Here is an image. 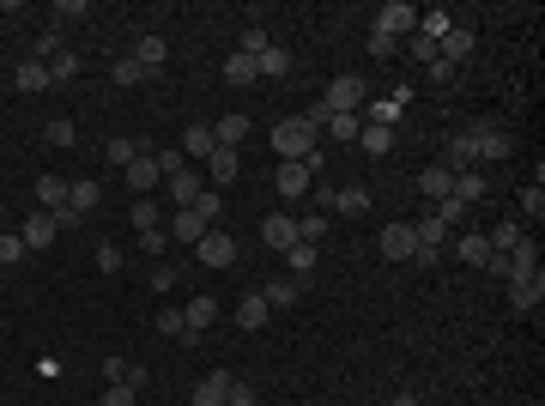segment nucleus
I'll return each instance as SVG.
<instances>
[{"mask_svg":"<svg viewBox=\"0 0 545 406\" xmlns=\"http://www.w3.org/2000/svg\"><path fill=\"white\" fill-rule=\"evenodd\" d=\"M316 146H322V134L303 122V116H285V122L272 127V152H279V164H303Z\"/></svg>","mask_w":545,"mask_h":406,"instance_id":"1","label":"nucleus"},{"mask_svg":"<svg viewBox=\"0 0 545 406\" xmlns=\"http://www.w3.org/2000/svg\"><path fill=\"white\" fill-rule=\"evenodd\" d=\"M322 103L333 109V116H358V109L370 103V85H364L358 73H340V79H333V85L322 91Z\"/></svg>","mask_w":545,"mask_h":406,"instance_id":"2","label":"nucleus"},{"mask_svg":"<svg viewBox=\"0 0 545 406\" xmlns=\"http://www.w3.org/2000/svg\"><path fill=\"white\" fill-rule=\"evenodd\" d=\"M376 37H406V30H419V6H406V0H388V6H382V13H376Z\"/></svg>","mask_w":545,"mask_h":406,"instance_id":"3","label":"nucleus"},{"mask_svg":"<svg viewBox=\"0 0 545 406\" xmlns=\"http://www.w3.org/2000/svg\"><path fill=\"white\" fill-rule=\"evenodd\" d=\"M170 243H188V249H195L200 237H206V230H212V212H200V206H182V212H170Z\"/></svg>","mask_w":545,"mask_h":406,"instance_id":"4","label":"nucleus"},{"mask_svg":"<svg viewBox=\"0 0 545 406\" xmlns=\"http://www.w3.org/2000/svg\"><path fill=\"white\" fill-rule=\"evenodd\" d=\"M195 261H200V267H212V273H224V267L237 261V243H230L224 230H206V237L195 243Z\"/></svg>","mask_w":545,"mask_h":406,"instance_id":"5","label":"nucleus"},{"mask_svg":"<svg viewBox=\"0 0 545 406\" xmlns=\"http://www.w3.org/2000/svg\"><path fill=\"white\" fill-rule=\"evenodd\" d=\"M164 188H170V206L182 212V206H195L200 194H206V177H200V164H188V170H176V177H164Z\"/></svg>","mask_w":545,"mask_h":406,"instance_id":"6","label":"nucleus"},{"mask_svg":"<svg viewBox=\"0 0 545 406\" xmlns=\"http://www.w3.org/2000/svg\"><path fill=\"white\" fill-rule=\"evenodd\" d=\"M19 237H25V249H49L55 237H61V225H55V212H25V225H19Z\"/></svg>","mask_w":545,"mask_h":406,"instance_id":"7","label":"nucleus"},{"mask_svg":"<svg viewBox=\"0 0 545 406\" xmlns=\"http://www.w3.org/2000/svg\"><path fill=\"white\" fill-rule=\"evenodd\" d=\"M261 243L285 255L291 243H298V219H291V212H267V219H261Z\"/></svg>","mask_w":545,"mask_h":406,"instance_id":"8","label":"nucleus"},{"mask_svg":"<svg viewBox=\"0 0 545 406\" xmlns=\"http://www.w3.org/2000/svg\"><path fill=\"white\" fill-rule=\"evenodd\" d=\"M515 280H540V243L533 237H521L515 249H509V280L503 285H515Z\"/></svg>","mask_w":545,"mask_h":406,"instance_id":"9","label":"nucleus"},{"mask_svg":"<svg viewBox=\"0 0 545 406\" xmlns=\"http://www.w3.org/2000/svg\"><path fill=\"white\" fill-rule=\"evenodd\" d=\"M272 188H279V194H285V201L298 206L303 194H309V188H316V177H309V170H303V164H279V170H272Z\"/></svg>","mask_w":545,"mask_h":406,"instance_id":"10","label":"nucleus"},{"mask_svg":"<svg viewBox=\"0 0 545 406\" xmlns=\"http://www.w3.org/2000/svg\"><path fill=\"white\" fill-rule=\"evenodd\" d=\"M122 177H127V188H134V194H151V188L164 182V170H158V152H140V158H134V164L122 170Z\"/></svg>","mask_w":545,"mask_h":406,"instance_id":"11","label":"nucleus"},{"mask_svg":"<svg viewBox=\"0 0 545 406\" xmlns=\"http://www.w3.org/2000/svg\"><path fill=\"white\" fill-rule=\"evenodd\" d=\"M472 140H479V164H497V158H509L515 152V140H509V134H503V127H472Z\"/></svg>","mask_w":545,"mask_h":406,"instance_id":"12","label":"nucleus"},{"mask_svg":"<svg viewBox=\"0 0 545 406\" xmlns=\"http://www.w3.org/2000/svg\"><path fill=\"white\" fill-rule=\"evenodd\" d=\"M382 255L412 267V255H419V237H412V225H388V230H382Z\"/></svg>","mask_w":545,"mask_h":406,"instance_id":"13","label":"nucleus"},{"mask_svg":"<svg viewBox=\"0 0 545 406\" xmlns=\"http://www.w3.org/2000/svg\"><path fill=\"white\" fill-rule=\"evenodd\" d=\"M448 170L461 177V170H479V140H472V127H461L454 140H448Z\"/></svg>","mask_w":545,"mask_h":406,"instance_id":"14","label":"nucleus"},{"mask_svg":"<svg viewBox=\"0 0 545 406\" xmlns=\"http://www.w3.org/2000/svg\"><path fill=\"white\" fill-rule=\"evenodd\" d=\"M327 206H333L340 219H364V212H370V188H364V182H346V188H340Z\"/></svg>","mask_w":545,"mask_h":406,"instance_id":"15","label":"nucleus"},{"mask_svg":"<svg viewBox=\"0 0 545 406\" xmlns=\"http://www.w3.org/2000/svg\"><path fill=\"white\" fill-rule=\"evenodd\" d=\"M182 322H188V340H195V333H206L212 322H219V298H206V291H200L195 304H182Z\"/></svg>","mask_w":545,"mask_h":406,"instance_id":"16","label":"nucleus"},{"mask_svg":"<svg viewBox=\"0 0 545 406\" xmlns=\"http://www.w3.org/2000/svg\"><path fill=\"white\" fill-rule=\"evenodd\" d=\"M467 55H472V30H467V25H448V37L437 43V61H448V67H461Z\"/></svg>","mask_w":545,"mask_h":406,"instance_id":"17","label":"nucleus"},{"mask_svg":"<svg viewBox=\"0 0 545 406\" xmlns=\"http://www.w3.org/2000/svg\"><path fill=\"white\" fill-rule=\"evenodd\" d=\"M540 298H545V273H540V280H515V285H509V309H515V315H533Z\"/></svg>","mask_w":545,"mask_h":406,"instance_id":"18","label":"nucleus"},{"mask_svg":"<svg viewBox=\"0 0 545 406\" xmlns=\"http://www.w3.org/2000/svg\"><path fill=\"white\" fill-rule=\"evenodd\" d=\"M212 152H219L212 127H206V122H195V127H188V140H182V158H188V164H206Z\"/></svg>","mask_w":545,"mask_h":406,"instance_id":"19","label":"nucleus"},{"mask_svg":"<svg viewBox=\"0 0 545 406\" xmlns=\"http://www.w3.org/2000/svg\"><path fill=\"white\" fill-rule=\"evenodd\" d=\"M237 170H243V152H237V146H219V152L206 158V177L219 182V188L224 182H237Z\"/></svg>","mask_w":545,"mask_h":406,"instance_id":"20","label":"nucleus"},{"mask_svg":"<svg viewBox=\"0 0 545 406\" xmlns=\"http://www.w3.org/2000/svg\"><path fill=\"white\" fill-rule=\"evenodd\" d=\"M261 298H267V309H291L303 298V280H291V273H285V280H267L261 285Z\"/></svg>","mask_w":545,"mask_h":406,"instance_id":"21","label":"nucleus"},{"mask_svg":"<svg viewBox=\"0 0 545 406\" xmlns=\"http://www.w3.org/2000/svg\"><path fill=\"white\" fill-rule=\"evenodd\" d=\"M419 188L430 201H448V194H454V170H448V164H430V170H419Z\"/></svg>","mask_w":545,"mask_h":406,"instance_id":"22","label":"nucleus"},{"mask_svg":"<svg viewBox=\"0 0 545 406\" xmlns=\"http://www.w3.org/2000/svg\"><path fill=\"white\" fill-rule=\"evenodd\" d=\"M13 85H19L25 98H37V91H49V61H25V67L13 73Z\"/></svg>","mask_w":545,"mask_h":406,"instance_id":"23","label":"nucleus"},{"mask_svg":"<svg viewBox=\"0 0 545 406\" xmlns=\"http://www.w3.org/2000/svg\"><path fill=\"white\" fill-rule=\"evenodd\" d=\"M164 55H170V43H164V37H140V43H134V61L146 67V79L164 67Z\"/></svg>","mask_w":545,"mask_h":406,"instance_id":"24","label":"nucleus"},{"mask_svg":"<svg viewBox=\"0 0 545 406\" xmlns=\"http://www.w3.org/2000/svg\"><path fill=\"white\" fill-rule=\"evenodd\" d=\"M67 188H74L67 177H43V182H37V201H43V212H67Z\"/></svg>","mask_w":545,"mask_h":406,"instance_id":"25","label":"nucleus"},{"mask_svg":"<svg viewBox=\"0 0 545 406\" xmlns=\"http://www.w3.org/2000/svg\"><path fill=\"white\" fill-rule=\"evenodd\" d=\"M412 237H419V249H437V255H443V243H448V225L437 219V212H424L419 225H412Z\"/></svg>","mask_w":545,"mask_h":406,"instance_id":"26","label":"nucleus"},{"mask_svg":"<svg viewBox=\"0 0 545 406\" xmlns=\"http://www.w3.org/2000/svg\"><path fill=\"white\" fill-rule=\"evenodd\" d=\"M224 394H230V370H212V376L195 388V406H224Z\"/></svg>","mask_w":545,"mask_h":406,"instance_id":"27","label":"nucleus"},{"mask_svg":"<svg viewBox=\"0 0 545 406\" xmlns=\"http://www.w3.org/2000/svg\"><path fill=\"white\" fill-rule=\"evenodd\" d=\"M285 261H291V280H309V273H316V261H322V249H316V243H291Z\"/></svg>","mask_w":545,"mask_h":406,"instance_id":"28","label":"nucleus"},{"mask_svg":"<svg viewBox=\"0 0 545 406\" xmlns=\"http://www.w3.org/2000/svg\"><path fill=\"white\" fill-rule=\"evenodd\" d=\"M255 73H261V79H285V73H291V49L272 43L267 55H255Z\"/></svg>","mask_w":545,"mask_h":406,"instance_id":"29","label":"nucleus"},{"mask_svg":"<svg viewBox=\"0 0 545 406\" xmlns=\"http://www.w3.org/2000/svg\"><path fill=\"white\" fill-rule=\"evenodd\" d=\"M98 201H103L98 182H74V188H67V212H74V219H85V212H91Z\"/></svg>","mask_w":545,"mask_h":406,"instance_id":"30","label":"nucleus"},{"mask_svg":"<svg viewBox=\"0 0 545 406\" xmlns=\"http://www.w3.org/2000/svg\"><path fill=\"white\" fill-rule=\"evenodd\" d=\"M358 146H364L370 158H388V152H394V127H370V122H364V134H358Z\"/></svg>","mask_w":545,"mask_h":406,"instance_id":"31","label":"nucleus"},{"mask_svg":"<svg viewBox=\"0 0 545 406\" xmlns=\"http://www.w3.org/2000/svg\"><path fill=\"white\" fill-rule=\"evenodd\" d=\"M454 249H461V261H467V267H485V261H491V243H485V230H467Z\"/></svg>","mask_w":545,"mask_h":406,"instance_id":"32","label":"nucleus"},{"mask_svg":"<svg viewBox=\"0 0 545 406\" xmlns=\"http://www.w3.org/2000/svg\"><path fill=\"white\" fill-rule=\"evenodd\" d=\"M267 315H272V309H267V298H261V291H255V298H243V304H237V322H243L248 333H255V328H267Z\"/></svg>","mask_w":545,"mask_h":406,"instance_id":"33","label":"nucleus"},{"mask_svg":"<svg viewBox=\"0 0 545 406\" xmlns=\"http://www.w3.org/2000/svg\"><path fill=\"white\" fill-rule=\"evenodd\" d=\"M127 219H134V230H158V225H164V219H170V212H158V201H151V194H140Z\"/></svg>","mask_w":545,"mask_h":406,"instance_id":"34","label":"nucleus"},{"mask_svg":"<svg viewBox=\"0 0 545 406\" xmlns=\"http://www.w3.org/2000/svg\"><path fill=\"white\" fill-rule=\"evenodd\" d=\"M140 152H146V146H140V140H127V134H116V140L103 146V158H109V164H122V170H127V164H134Z\"/></svg>","mask_w":545,"mask_h":406,"instance_id":"35","label":"nucleus"},{"mask_svg":"<svg viewBox=\"0 0 545 406\" xmlns=\"http://www.w3.org/2000/svg\"><path fill=\"white\" fill-rule=\"evenodd\" d=\"M243 134H248V116H224V122H212V140H219V146H243Z\"/></svg>","mask_w":545,"mask_h":406,"instance_id":"36","label":"nucleus"},{"mask_svg":"<svg viewBox=\"0 0 545 406\" xmlns=\"http://www.w3.org/2000/svg\"><path fill=\"white\" fill-rule=\"evenodd\" d=\"M61 49H67V30L49 19V25H43V37H37V61H55Z\"/></svg>","mask_w":545,"mask_h":406,"instance_id":"37","label":"nucleus"},{"mask_svg":"<svg viewBox=\"0 0 545 406\" xmlns=\"http://www.w3.org/2000/svg\"><path fill=\"white\" fill-rule=\"evenodd\" d=\"M79 67H85V61H79L74 49H61V55L49 61V85H67V79H79Z\"/></svg>","mask_w":545,"mask_h":406,"instance_id":"38","label":"nucleus"},{"mask_svg":"<svg viewBox=\"0 0 545 406\" xmlns=\"http://www.w3.org/2000/svg\"><path fill=\"white\" fill-rule=\"evenodd\" d=\"M485 243H491V255H509L521 243V219H503V225L491 230V237H485Z\"/></svg>","mask_w":545,"mask_h":406,"instance_id":"39","label":"nucleus"},{"mask_svg":"<svg viewBox=\"0 0 545 406\" xmlns=\"http://www.w3.org/2000/svg\"><path fill=\"white\" fill-rule=\"evenodd\" d=\"M322 134H333V140L346 146V140H358V134H364V116H327Z\"/></svg>","mask_w":545,"mask_h":406,"instance_id":"40","label":"nucleus"},{"mask_svg":"<svg viewBox=\"0 0 545 406\" xmlns=\"http://www.w3.org/2000/svg\"><path fill=\"white\" fill-rule=\"evenodd\" d=\"M454 201H485V177H479V170H461V177H454Z\"/></svg>","mask_w":545,"mask_h":406,"instance_id":"41","label":"nucleus"},{"mask_svg":"<svg viewBox=\"0 0 545 406\" xmlns=\"http://www.w3.org/2000/svg\"><path fill=\"white\" fill-rule=\"evenodd\" d=\"M272 49V37L261 25H243V43H237V55H248V61H255V55H267Z\"/></svg>","mask_w":545,"mask_h":406,"instance_id":"42","label":"nucleus"},{"mask_svg":"<svg viewBox=\"0 0 545 406\" xmlns=\"http://www.w3.org/2000/svg\"><path fill=\"white\" fill-rule=\"evenodd\" d=\"M224 79H230V85H255V61H248V55H230V61H224Z\"/></svg>","mask_w":545,"mask_h":406,"instance_id":"43","label":"nucleus"},{"mask_svg":"<svg viewBox=\"0 0 545 406\" xmlns=\"http://www.w3.org/2000/svg\"><path fill=\"white\" fill-rule=\"evenodd\" d=\"M521 212H527L533 225L545 219V188H540V182H527V188H521Z\"/></svg>","mask_w":545,"mask_h":406,"instance_id":"44","label":"nucleus"},{"mask_svg":"<svg viewBox=\"0 0 545 406\" xmlns=\"http://www.w3.org/2000/svg\"><path fill=\"white\" fill-rule=\"evenodd\" d=\"M109 79H116V85H140V79H146V67H140L134 55H122V61L109 67Z\"/></svg>","mask_w":545,"mask_h":406,"instance_id":"45","label":"nucleus"},{"mask_svg":"<svg viewBox=\"0 0 545 406\" xmlns=\"http://www.w3.org/2000/svg\"><path fill=\"white\" fill-rule=\"evenodd\" d=\"M43 134H49V146H74V140H79V127L67 122V116H55V122L43 127Z\"/></svg>","mask_w":545,"mask_h":406,"instance_id":"46","label":"nucleus"},{"mask_svg":"<svg viewBox=\"0 0 545 406\" xmlns=\"http://www.w3.org/2000/svg\"><path fill=\"white\" fill-rule=\"evenodd\" d=\"M158 333H170V340H188V322H182V309H158Z\"/></svg>","mask_w":545,"mask_h":406,"instance_id":"47","label":"nucleus"},{"mask_svg":"<svg viewBox=\"0 0 545 406\" xmlns=\"http://www.w3.org/2000/svg\"><path fill=\"white\" fill-rule=\"evenodd\" d=\"M322 230H327L322 212H303V219H298V243H322Z\"/></svg>","mask_w":545,"mask_h":406,"instance_id":"48","label":"nucleus"},{"mask_svg":"<svg viewBox=\"0 0 545 406\" xmlns=\"http://www.w3.org/2000/svg\"><path fill=\"white\" fill-rule=\"evenodd\" d=\"M134 401H140V388H127V382H109L98 406H134Z\"/></svg>","mask_w":545,"mask_h":406,"instance_id":"49","label":"nucleus"},{"mask_svg":"<svg viewBox=\"0 0 545 406\" xmlns=\"http://www.w3.org/2000/svg\"><path fill=\"white\" fill-rule=\"evenodd\" d=\"M467 212H472V206H467V201H454V194H448V201H437V219H443L448 230L461 225V219H467Z\"/></svg>","mask_w":545,"mask_h":406,"instance_id":"50","label":"nucleus"},{"mask_svg":"<svg viewBox=\"0 0 545 406\" xmlns=\"http://www.w3.org/2000/svg\"><path fill=\"white\" fill-rule=\"evenodd\" d=\"M140 249H146V255H164V249H170V230H164V225H158V230H140Z\"/></svg>","mask_w":545,"mask_h":406,"instance_id":"51","label":"nucleus"},{"mask_svg":"<svg viewBox=\"0 0 545 406\" xmlns=\"http://www.w3.org/2000/svg\"><path fill=\"white\" fill-rule=\"evenodd\" d=\"M224 406H255V388H248L243 376H230V394H224Z\"/></svg>","mask_w":545,"mask_h":406,"instance_id":"52","label":"nucleus"},{"mask_svg":"<svg viewBox=\"0 0 545 406\" xmlns=\"http://www.w3.org/2000/svg\"><path fill=\"white\" fill-rule=\"evenodd\" d=\"M98 267L103 273H116V267H122V249H116V243H98Z\"/></svg>","mask_w":545,"mask_h":406,"instance_id":"53","label":"nucleus"},{"mask_svg":"<svg viewBox=\"0 0 545 406\" xmlns=\"http://www.w3.org/2000/svg\"><path fill=\"white\" fill-rule=\"evenodd\" d=\"M394 49H400L394 37H376V30H370V55H376V61H394Z\"/></svg>","mask_w":545,"mask_h":406,"instance_id":"54","label":"nucleus"},{"mask_svg":"<svg viewBox=\"0 0 545 406\" xmlns=\"http://www.w3.org/2000/svg\"><path fill=\"white\" fill-rule=\"evenodd\" d=\"M85 13H91L85 0H61V6H55V25H61V19H85Z\"/></svg>","mask_w":545,"mask_h":406,"instance_id":"55","label":"nucleus"},{"mask_svg":"<svg viewBox=\"0 0 545 406\" xmlns=\"http://www.w3.org/2000/svg\"><path fill=\"white\" fill-rule=\"evenodd\" d=\"M158 170H164V177H176V170H188V158H182V152H158Z\"/></svg>","mask_w":545,"mask_h":406,"instance_id":"56","label":"nucleus"},{"mask_svg":"<svg viewBox=\"0 0 545 406\" xmlns=\"http://www.w3.org/2000/svg\"><path fill=\"white\" fill-rule=\"evenodd\" d=\"M412 61H424V67H430V61H437V43H424V37H412Z\"/></svg>","mask_w":545,"mask_h":406,"instance_id":"57","label":"nucleus"},{"mask_svg":"<svg viewBox=\"0 0 545 406\" xmlns=\"http://www.w3.org/2000/svg\"><path fill=\"white\" fill-rule=\"evenodd\" d=\"M388 406H419V394H394V401H388Z\"/></svg>","mask_w":545,"mask_h":406,"instance_id":"58","label":"nucleus"},{"mask_svg":"<svg viewBox=\"0 0 545 406\" xmlns=\"http://www.w3.org/2000/svg\"><path fill=\"white\" fill-rule=\"evenodd\" d=\"M0 219H6V206H0Z\"/></svg>","mask_w":545,"mask_h":406,"instance_id":"59","label":"nucleus"}]
</instances>
